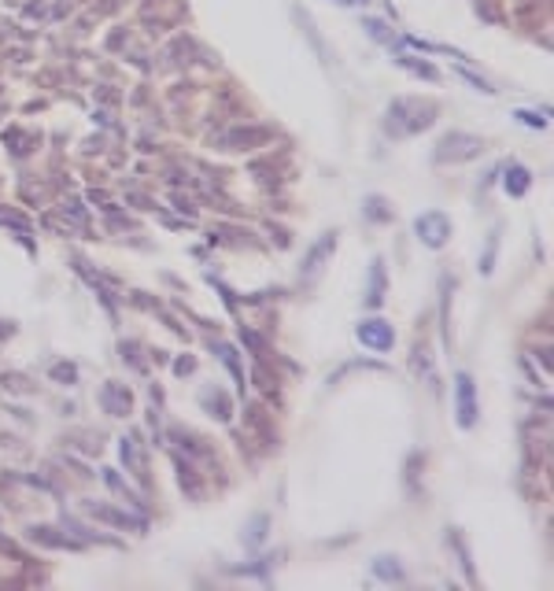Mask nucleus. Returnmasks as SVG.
Here are the masks:
<instances>
[{
  "label": "nucleus",
  "instance_id": "obj_1",
  "mask_svg": "<svg viewBox=\"0 0 554 591\" xmlns=\"http://www.w3.org/2000/svg\"><path fill=\"white\" fill-rule=\"evenodd\" d=\"M436 111L440 107L433 100H418V96H399L392 100L388 107V119H385V129L392 137H414L421 129H429L436 122Z\"/></svg>",
  "mask_w": 554,
  "mask_h": 591
},
{
  "label": "nucleus",
  "instance_id": "obj_2",
  "mask_svg": "<svg viewBox=\"0 0 554 591\" xmlns=\"http://www.w3.org/2000/svg\"><path fill=\"white\" fill-rule=\"evenodd\" d=\"M480 152H484L480 137H473V134H447L436 144V163H465V159H477Z\"/></svg>",
  "mask_w": 554,
  "mask_h": 591
},
{
  "label": "nucleus",
  "instance_id": "obj_3",
  "mask_svg": "<svg viewBox=\"0 0 554 591\" xmlns=\"http://www.w3.org/2000/svg\"><path fill=\"white\" fill-rule=\"evenodd\" d=\"M414 233L425 248H443L447 237H451V222H447V214H440V211H425L414 218Z\"/></svg>",
  "mask_w": 554,
  "mask_h": 591
},
{
  "label": "nucleus",
  "instance_id": "obj_4",
  "mask_svg": "<svg viewBox=\"0 0 554 591\" xmlns=\"http://www.w3.org/2000/svg\"><path fill=\"white\" fill-rule=\"evenodd\" d=\"M273 134L266 126H237V129H226V134L218 137V144L222 148H229V152H241V148H259V144H266Z\"/></svg>",
  "mask_w": 554,
  "mask_h": 591
},
{
  "label": "nucleus",
  "instance_id": "obj_5",
  "mask_svg": "<svg viewBox=\"0 0 554 591\" xmlns=\"http://www.w3.org/2000/svg\"><path fill=\"white\" fill-rule=\"evenodd\" d=\"M455 399H458V425L473 429L477 425V396H473V377L470 374L455 377Z\"/></svg>",
  "mask_w": 554,
  "mask_h": 591
},
{
  "label": "nucleus",
  "instance_id": "obj_6",
  "mask_svg": "<svg viewBox=\"0 0 554 591\" xmlns=\"http://www.w3.org/2000/svg\"><path fill=\"white\" fill-rule=\"evenodd\" d=\"M355 333H358V340L366 344V347H373V352H388V347L396 344L392 325H388V322H381V318H366Z\"/></svg>",
  "mask_w": 554,
  "mask_h": 591
},
{
  "label": "nucleus",
  "instance_id": "obj_7",
  "mask_svg": "<svg viewBox=\"0 0 554 591\" xmlns=\"http://www.w3.org/2000/svg\"><path fill=\"white\" fill-rule=\"evenodd\" d=\"M119 455H122L126 470H130V473L137 477V485H141V488H148V458H144V451H141V444H137V436H122Z\"/></svg>",
  "mask_w": 554,
  "mask_h": 591
},
{
  "label": "nucleus",
  "instance_id": "obj_8",
  "mask_svg": "<svg viewBox=\"0 0 554 591\" xmlns=\"http://www.w3.org/2000/svg\"><path fill=\"white\" fill-rule=\"evenodd\" d=\"M333 248H336V233H326V237L307 252V259H303V281H314L318 274H322V262L333 255Z\"/></svg>",
  "mask_w": 554,
  "mask_h": 591
},
{
  "label": "nucleus",
  "instance_id": "obj_9",
  "mask_svg": "<svg viewBox=\"0 0 554 591\" xmlns=\"http://www.w3.org/2000/svg\"><path fill=\"white\" fill-rule=\"evenodd\" d=\"M100 403H104V410H108L111 418H126L134 399H130V388H122V384L108 381V384H104V392H100Z\"/></svg>",
  "mask_w": 554,
  "mask_h": 591
},
{
  "label": "nucleus",
  "instance_id": "obj_10",
  "mask_svg": "<svg viewBox=\"0 0 554 591\" xmlns=\"http://www.w3.org/2000/svg\"><path fill=\"white\" fill-rule=\"evenodd\" d=\"M89 510L96 521H108V525H119V529H144V517H130V514H122V510H111V507H96V502H89Z\"/></svg>",
  "mask_w": 554,
  "mask_h": 591
},
{
  "label": "nucleus",
  "instance_id": "obj_11",
  "mask_svg": "<svg viewBox=\"0 0 554 591\" xmlns=\"http://www.w3.org/2000/svg\"><path fill=\"white\" fill-rule=\"evenodd\" d=\"M30 540L41 543V547H59V551H78V543L71 536H59L56 529H49V525H34L30 529Z\"/></svg>",
  "mask_w": 554,
  "mask_h": 591
},
{
  "label": "nucleus",
  "instance_id": "obj_12",
  "mask_svg": "<svg viewBox=\"0 0 554 591\" xmlns=\"http://www.w3.org/2000/svg\"><path fill=\"white\" fill-rule=\"evenodd\" d=\"M248 429L255 432V436H259V440L270 447V444H277V436H273V429L266 425V410L259 407V403H251L248 407Z\"/></svg>",
  "mask_w": 554,
  "mask_h": 591
},
{
  "label": "nucleus",
  "instance_id": "obj_13",
  "mask_svg": "<svg viewBox=\"0 0 554 591\" xmlns=\"http://www.w3.org/2000/svg\"><path fill=\"white\" fill-rule=\"evenodd\" d=\"M503 185H506V192H510V196H525V192H528V185H532V174H528L521 163H510V167H506V182H503Z\"/></svg>",
  "mask_w": 554,
  "mask_h": 591
},
{
  "label": "nucleus",
  "instance_id": "obj_14",
  "mask_svg": "<svg viewBox=\"0 0 554 591\" xmlns=\"http://www.w3.org/2000/svg\"><path fill=\"white\" fill-rule=\"evenodd\" d=\"M385 299V262L373 259V270H370V296H366V307H381Z\"/></svg>",
  "mask_w": 554,
  "mask_h": 591
},
{
  "label": "nucleus",
  "instance_id": "obj_15",
  "mask_svg": "<svg viewBox=\"0 0 554 591\" xmlns=\"http://www.w3.org/2000/svg\"><path fill=\"white\" fill-rule=\"evenodd\" d=\"M203 407H211V410L218 407V418H222V422L233 418V403H229L226 392H203Z\"/></svg>",
  "mask_w": 554,
  "mask_h": 591
},
{
  "label": "nucleus",
  "instance_id": "obj_16",
  "mask_svg": "<svg viewBox=\"0 0 554 591\" xmlns=\"http://www.w3.org/2000/svg\"><path fill=\"white\" fill-rule=\"evenodd\" d=\"M373 573H377L381 580H403V565H399L396 558H377V562H373Z\"/></svg>",
  "mask_w": 554,
  "mask_h": 591
},
{
  "label": "nucleus",
  "instance_id": "obj_17",
  "mask_svg": "<svg viewBox=\"0 0 554 591\" xmlns=\"http://www.w3.org/2000/svg\"><path fill=\"white\" fill-rule=\"evenodd\" d=\"M266 525H270L266 514H255V517H251V525H248V543H251V547H259V543L266 540Z\"/></svg>",
  "mask_w": 554,
  "mask_h": 591
},
{
  "label": "nucleus",
  "instance_id": "obj_18",
  "mask_svg": "<svg viewBox=\"0 0 554 591\" xmlns=\"http://www.w3.org/2000/svg\"><path fill=\"white\" fill-rule=\"evenodd\" d=\"M396 63H399V67H407V71H414V74H421V78L436 81V67H429V63H418L414 56H399Z\"/></svg>",
  "mask_w": 554,
  "mask_h": 591
},
{
  "label": "nucleus",
  "instance_id": "obj_19",
  "mask_svg": "<svg viewBox=\"0 0 554 591\" xmlns=\"http://www.w3.org/2000/svg\"><path fill=\"white\" fill-rule=\"evenodd\" d=\"M218 355H222V362L229 366V374H233V377H237V381L244 384V369H241V362H237V352H233L229 344H218Z\"/></svg>",
  "mask_w": 554,
  "mask_h": 591
},
{
  "label": "nucleus",
  "instance_id": "obj_20",
  "mask_svg": "<svg viewBox=\"0 0 554 591\" xmlns=\"http://www.w3.org/2000/svg\"><path fill=\"white\" fill-rule=\"evenodd\" d=\"M366 218H373V222H388L392 211L385 207V200H381V196H370V200H366Z\"/></svg>",
  "mask_w": 554,
  "mask_h": 591
},
{
  "label": "nucleus",
  "instance_id": "obj_21",
  "mask_svg": "<svg viewBox=\"0 0 554 591\" xmlns=\"http://www.w3.org/2000/svg\"><path fill=\"white\" fill-rule=\"evenodd\" d=\"M178 470H181V488H188V495H193V499H200V480H196V473H193V466H185V462H178Z\"/></svg>",
  "mask_w": 554,
  "mask_h": 591
},
{
  "label": "nucleus",
  "instance_id": "obj_22",
  "mask_svg": "<svg viewBox=\"0 0 554 591\" xmlns=\"http://www.w3.org/2000/svg\"><path fill=\"white\" fill-rule=\"evenodd\" d=\"M52 377H56V381H74V377H78V369L59 362V366H52Z\"/></svg>",
  "mask_w": 554,
  "mask_h": 591
},
{
  "label": "nucleus",
  "instance_id": "obj_23",
  "mask_svg": "<svg viewBox=\"0 0 554 591\" xmlns=\"http://www.w3.org/2000/svg\"><path fill=\"white\" fill-rule=\"evenodd\" d=\"M241 340H244V344H248V347H255V352H259V355H263V352H266V344H263V340H259V337H255V333H248V329H241Z\"/></svg>",
  "mask_w": 554,
  "mask_h": 591
},
{
  "label": "nucleus",
  "instance_id": "obj_24",
  "mask_svg": "<svg viewBox=\"0 0 554 591\" xmlns=\"http://www.w3.org/2000/svg\"><path fill=\"white\" fill-rule=\"evenodd\" d=\"M518 119H521L525 126H540V129L547 126V119H543V115H532V111H518Z\"/></svg>",
  "mask_w": 554,
  "mask_h": 591
},
{
  "label": "nucleus",
  "instance_id": "obj_25",
  "mask_svg": "<svg viewBox=\"0 0 554 591\" xmlns=\"http://www.w3.org/2000/svg\"><path fill=\"white\" fill-rule=\"evenodd\" d=\"M193 366H196V362H193V359H181V362H178V366H174V369H178V374H188V369H193Z\"/></svg>",
  "mask_w": 554,
  "mask_h": 591
},
{
  "label": "nucleus",
  "instance_id": "obj_26",
  "mask_svg": "<svg viewBox=\"0 0 554 591\" xmlns=\"http://www.w3.org/2000/svg\"><path fill=\"white\" fill-rule=\"evenodd\" d=\"M340 4H355V0H340Z\"/></svg>",
  "mask_w": 554,
  "mask_h": 591
}]
</instances>
